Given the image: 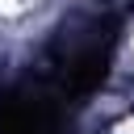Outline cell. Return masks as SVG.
<instances>
[{
    "instance_id": "1",
    "label": "cell",
    "mask_w": 134,
    "mask_h": 134,
    "mask_svg": "<svg viewBox=\"0 0 134 134\" xmlns=\"http://www.w3.org/2000/svg\"><path fill=\"white\" fill-rule=\"evenodd\" d=\"M29 0H0V13H17V8H25Z\"/></svg>"
}]
</instances>
